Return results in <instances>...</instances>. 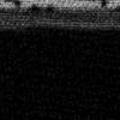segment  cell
<instances>
[{
    "mask_svg": "<svg viewBox=\"0 0 120 120\" xmlns=\"http://www.w3.org/2000/svg\"><path fill=\"white\" fill-rule=\"evenodd\" d=\"M4 1H5V3H15L16 0H4Z\"/></svg>",
    "mask_w": 120,
    "mask_h": 120,
    "instance_id": "6da1fadb",
    "label": "cell"
}]
</instances>
